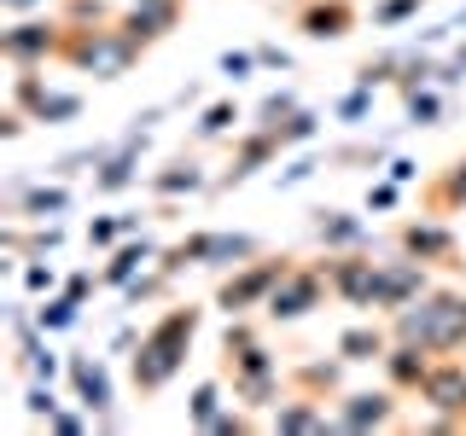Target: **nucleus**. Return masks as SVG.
<instances>
[{
	"label": "nucleus",
	"instance_id": "1",
	"mask_svg": "<svg viewBox=\"0 0 466 436\" xmlns=\"http://www.w3.org/2000/svg\"><path fill=\"white\" fill-rule=\"evenodd\" d=\"M397 338L426 343L431 355L466 349V291H431V297H414L408 309H397Z\"/></svg>",
	"mask_w": 466,
	"mask_h": 436
},
{
	"label": "nucleus",
	"instance_id": "2",
	"mask_svg": "<svg viewBox=\"0 0 466 436\" xmlns=\"http://www.w3.org/2000/svg\"><path fill=\"white\" fill-rule=\"evenodd\" d=\"M193 332H198V309H169V314H164V320H157V326L140 338V355H135V390H140V396L164 390L169 378L181 372Z\"/></svg>",
	"mask_w": 466,
	"mask_h": 436
},
{
	"label": "nucleus",
	"instance_id": "3",
	"mask_svg": "<svg viewBox=\"0 0 466 436\" xmlns=\"http://www.w3.org/2000/svg\"><path fill=\"white\" fill-rule=\"evenodd\" d=\"M65 58H70V64H82V70H94V76H106V82H111V76H123V70L140 58V41L128 35L123 24H116V29H76V35L65 41Z\"/></svg>",
	"mask_w": 466,
	"mask_h": 436
},
{
	"label": "nucleus",
	"instance_id": "4",
	"mask_svg": "<svg viewBox=\"0 0 466 436\" xmlns=\"http://www.w3.org/2000/svg\"><path fill=\"white\" fill-rule=\"evenodd\" d=\"M327 285H332V280H327L320 268H286L280 285L268 291V302H262V309H268V320H303L309 309H320Z\"/></svg>",
	"mask_w": 466,
	"mask_h": 436
},
{
	"label": "nucleus",
	"instance_id": "5",
	"mask_svg": "<svg viewBox=\"0 0 466 436\" xmlns=\"http://www.w3.org/2000/svg\"><path fill=\"white\" fill-rule=\"evenodd\" d=\"M228 367H233V396L251 401V407H262L280 390V367H274V355L257 349V343H239V355L228 349Z\"/></svg>",
	"mask_w": 466,
	"mask_h": 436
},
{
	"label": "nucleus",
	"instance_id": "6",
	"mask_svg": "<svg viewBox=\"0 0 466 436\" xmlns=\"http://www.w3.org/2000/svg\"><path fill=\"white\" fill-rule=\"evenodd\" d=\"M291 268V262H251V268L239 273V280H228L222 291H216V302H222L228 314H245L257 309V302H268V291L280 285V273Z\"/></svg>",
	"mask_w": 466,
	"mask_h": 436
},
{
	"label": "nucleus",
	"instance_id": "7",
	"mask_svg": "<svg viewBox=\"0 0 466 436\" xmlns=\"http://www.w3.org/2000/svg\"><path fill=\"white\" fill-rule=\"evenodd\" d=\"M420 396H426L437 413H443V425L466 419V367H461V361H437L431 378L420 384Z\"/></svg>",
	"mask_w": 466,
	"mask_h": 436
},
{
	"label": "nucleus",
	"instance_id": "8",
	"mask_svg": "<svg viewBox=\"0 0 466 436\" xmlns=\"http://www.w3.org/2000/svg\"><path fill=\"white\" fill-rule=\"evenodd\" d=\"M414 297H426V268L420 262H379L373 309H408Z\"/></svg>",
	"mask_w": 466,
	"mask_h": 436
},
{
	"label": "nucleus",
	"instance_id": "9",
	"mask_svg": "<svg viewBox=\"0 0 466 436\" xmlns=\"http://www.w3.org/2000/svg\"><path fill=\"white\" fill-rule=\"evenodd\" d=\"M0 47H6V58L18 70H35L47 53H65V41H58L53 24H18V29H6V41H0Z\"/></svg>",
	"mask_w": 466,
	"mask_h": 436
},
{
	"label": "nucleus",
	"instance_id": "10",
	"mask_svg": "<svg viewBox=\"0 0 466 436\" xmlns=\"http://www.w3.org/2000/svg\"><path fill=\"white\" fill-rule=\"evenodd\" d=\"M397 419V401H390V390H361V396H344L339 401V419L332 425L339 431H379Z\"/></svg>",
	"mask_w": 466,
	"mask_h": 436
},
{
	"label": "nucleus",
	"instance_id": "11",
	"mask_svg": "<svg viewBox=\"0 0 466 436\" xmlns=\"http://www.w3.org/2000/svg\"><path fill=\"white\" fill-rule=\"evenodd\" d=\"M332 291H339L344 302H356V309H373V291H379V262H361V256H339L332 262Z\"/></svg>",
	"mask_w": 466,
	"mask_h": 436
},
{
	"label": "nucleus",
	"instance_id": "12",
	"mask_svg": "<svg viewBox=\"0 0 466 436\" xmlns=\"http://www.w3.org/2000/svg\"><path fill=\"white\" fill-rule=\"evenodd\" d=\"M431 349L426 343H408V338H397V349H385V372H390V390H420L431 378Z\"/></svg>",
	"mask_w": 466,
	"mask_h": 436
},
{
	"label": "nucleus",
	"instance_id": "13",
	"mask_svg": "<svg viewBox=\"0 0 466 436\" xmlns=\"http://www.w3.org/2000/svg\"><path fill=\"white\" fill-rule=\"evenodd\" d=\"M175 18H181V0H140V6L123 18V29H128V35H135L140 47H146V41L169 35V24H175Z\"/></svg>",
	"mask_w": 466,
	"mask_h": 436
},
{
	"label": "nucleus",
	"instance_id": "14",
	"mask_svg": "<svg viewBox=\"0 0 466 436\" xmlns=\"http://www.w3.org/2000/svg\"><path fill=\"white\" fill-rule=\"evenodd\" d=\"M402 251L420 256V262H455V233H449V227H408Z\"/></svg>",
	"mask_w": 466,
	"mask_h": 436
},
{
	"label": "nucleus",
	"instance_id": "15",
	"mask_svg": "<svg viewBox=\"0 0 466 436\" xmlns=\"http://www.w3.org/2000/svg\"><path fill=\"white\" fill-rule=\"evenodd\" d=\"M274 152H280V134H274V128H268V123H262V128H257V134H251V140H245V145H239V157H233V169H228V186H233V181H245V174H257V169H262V164H268V157H274Z\"/></svg>",
	"mask_w": 466,
	"mask_h": 436
},
{
	"label": "nucleus",
	"instance_id": "16",
	"mask_svg": "<svg viewBox=\"0 0 466 436\" xmlns=\"http://www.w3.org/2000/svg\"><path fill=\"white\" fill-rule=\"evenodd\" d=\"M70 378H76V390H82V407H94V413L111 407V384H106V367H99V361L76 355V361H70Z\"/></svg>",
	"mask_w": 466,
	"mask_h": 436
},
{
	"label": "nucleus",
	"instance_id": "17",
	"mask_svg": "<svg viewBox=\"0 0 466 436\" xmlns=\"http://www.w3.org/2000/svg\"><path fill=\"white\" fill-rule=\"evenodd\" d=\"M303 29H309L315 41H339V35H350V6H344V0H332V6H309V12H303Z\"/></svg>",
	"mask_w": 466,
	"mask_h": 436
},
{
	"label": "nucleus",
	"instance_id": "18",
	"mask_svg": "<svg viewBox=\"0 0 466 436\" xmlns=\"http://www.w3.org/2000/svg\"><path fill=\"white\" fill-rule=\"evenodd\" d=\"M339 355L344 361H385V332L379 326H350L339 338Z\"/></svg>",
	"mask_w": 466,
	"mask_h": 436
},
{
	"label": "nucleus",
	"instance_id": "19",
	"mask_svg": "<svg viewBox=\"0 0 466 436\" xmlns=\"http://www.w3.org/2000/svg\"><path fill=\"white\" fill-rule=\"evenodd\" d=\"M274 431H327V413L309 407V401H291V407L274 413Z\"/></svg>",
	"mask_w": 466,
	"mask_h": 436
},
{
	"label": "nucleus",
	"instance_id": "20",
	"mask_svg": "<svg viewBox=\"0 0 466 436\" xmlns=\"http://www.w3.org/2000/svg\"><path fill=\"white\" fill-rule=\"evenodd\" d=\"M257 244L251 239H239V233H204V262H216V268H222V262H233V256H251Z\"/></svg>",
	"mask_w": 466,
	"mask_h": 436
},
{
	"label": "nucleus",
	"instance_id": "21",
	"mask_svg": "<svg viewBox=\"0 0 466 436\" xmlns=\"http://www.w3.org/2000/svg\"><path fill=\"white\" fill-rule=\"evenodd\" d=\"M315 233H320V244H356L361 239V222H350V215H320Z\"/></svg>",
	"mask_w": 466,
	"mask_h": 436
},
{
	"label": "nucleus",
	"instance_id": "22",
	"mask_svg": "<svg viewBox=\"0 0 466 436\" xmlns=\"http://www.w3.org/2000/svg\"><path fill=\"white\" fill-rule=\"evenodd\" d=\"M146 256H152L146 244H123V251H116V262L106 268V280H111V285H128V280H135V268H140Z\"/></svg>",
	"mask_w": 466,
	"mask_h": 436
},
{
	"label": "nucleus",
	"instance_id": "23",
	"mask_svg": "<svg viewBox=\"0 0 466 436\" xmlns=\"http://www.w3.org/2000/svg\"><path fill=\"white\" fill-rule=\"evenodd\" d=\"M76 111H82V99H76V94H41V105H35L41 123H70Z\"/></svg>",
	"mask_w": 466,
	"mask_h": 436
},
{
	"label": "nucleus",
	"instance_id": "24",
	"mask_svg": "<svg viewBox=\"0 0 466 436\" xmlns=\"http://www.w3.org/2000/svg\"><path fill=\"white\" fill-rule=\"evenodd\" d=\"M76 320V297H58V302H47V309L35 314V326L41 332H58V326H70Z\"/></svg>",
	"mask_w": 466,
	"mask_h": 436
},
{
	"label": "nucleus",
	"instance_id": "25",
	"mask_svg": "<svg viewBox=\"0 0 466 436\" xmlns=\"http://www.w3.org/2000/svg\"><path fill=\"white\" fill-rule=\"evenodd\" d=\"M198 186V169L193 164H175L169 174H157V193H193Z\"/></svg>",
	"mask_w": 466,
	"mask_h": 436
},
{
	"label": "nucleus",
	"instance_id": "26",
	"mask_svg": "<svg viewBox=\"0 0 466 436\" xmlns=\"http://www.w3.org/2000/svg\"><path fill=\"white\" fill-rule=\"evenodd\" d=\"M128 174H135V164H128V157H111V164H106V174H99V193H116V186H128Z\"/></svg>",
	"mask_w": 466,
	"mask_h": 436
},
{
	"label": "nucleus",
	"instance_id": "27",
	"mask_svg": "<svg viewBox=\"0 0 466 436\" xmlns=\"http://www.w3.org/2000/svg\"><path fill=\"white\" fill-rule=\"evenodd\" d=\"M216 407H222V396H216V384H204L193 396V419H198V425H216V419H222Z\"/></svg>",
	"mask_w": 466,
	"mask_h": 436
},
{
	"label": "nucleus",
	"instance_id": "28",
	"mask_svg": "<svg viewBox=\"0 0 466 436\" xmlns=\"http://www.w3.org/2000/svg\"><path fill=\"white\" fill-rule=\"evenodd\" d=\"M437 193H443V203H466V157L443 174V186H437Z\"/></svg>",
	"mask_w": 466,
	"mask_h": 436
},
{
	"label": "nucleus",
	"instance_id": "29",
	"mask_svg": "<svg viewBox=\"0 0 466 436\" xmlns=\"http://www.w3.org/2000/svg\"><path fill=\"white\" fill-rule=\"evenodd\" d=\"M233 123H239V111H233V105H210V111H204V123H198V128H204V134H228Z\"/></svg>",
	"mask_w": 466,
	"mask_h": 436
},
{
	"label": "nucleus",
	"instance_id": "30",
	"mask_svg": "<svg viewBox=\"0 0 466 436\" xmlns=\"http://www.w3.org/2000/svg\"><path fill=\"white\" fill-rule=\"evenodd\" d=\"M24 203H29V215H58L70 198H65V193H47V186H41V193H29Z\"/></svg>",
	"mask_w": 466,
	"mask_h": 436
},
{
	"label": "nucleus",
	"instance_id": "31",
	"mask_svg": "<svg viewBox=\"0 0 466 436\" xmlns=\"http://www.w3.org/2000/svg\"><path fill=\"white\" fill-rule=\"evenodd\" d=\"M408 116L414 123H437V94H414L408 99Z\"/></svg>",
	"mask_w": 466,
	"mask_h": 436
},
{
	"label": "nucleus",
	"instance_id": "32",
	"mask_svg": "<svg viewBox=\"0 0 466 436\" xmlns=\"http://www.w3.org/2000/svg\"><path fill=\"white\" fill-rule=\"evenodd\" d=\"M24 285H29V291H53V268H41V262H29V268H24Z\"/></svg>",
	"mask_w": 466,
	"mask_h": 436
},
{
	"label": "nucleus",
	"instance_id": "33",
	"mask_svg": "<svg viewBox=\"0 0 466 436\" xmlns=\"http://www.w3.org/2000/svg\"><path fill=\"white\" fill-rule=\"evenodd\" d=\"M414 6H420V0H385V6H379V24H397V18H408Z\"/></svg>",
	"mask_w": 466,
	"mask_h": 436
},
{
	"label": "nucleus",
	"instance_id": "34",
	"mask_svg": "<svg viewBox=\"0 0 466 436\" xmlns=\"http://www.w3.org/2000/svg\"><path fill=\"white\" fill-rule=\"evenodd\" d=\"M368 203H373V210H390V203H397V186H373Z\"/></svg>",
	"mask_w": 466,
	"mask_h": 436
},
{
	"label": "nucleus",
	"instance_id": "35",
	"mask_svg": "<svg viewBox=\"0 0 466 436\" xmlns=\"http://www.w3.org/2000/svg\"><path fill=\"white\" fill-rule=\"evenodd\" d=\"M222 70H228V76H245V70H251V58H245V53H228Z\"/></svg>",
	"mask_w": 466,
	"mask_h": 436
},
{
	"label": "nucleus",
	"instance_id": "36",
	"mask_svg": "<svg viewBox=\"0 0 466 436\" xmlns=\"http://www.w3.org/2000/svg\"><path fill=\"white\" fill-rule=\"evenodd\" d=\"M6 6H12V12H24V6H35V0H6Z\"/></svg>",
	"mask_w": 466,
	"mask_h": 436
}]
</instances>
